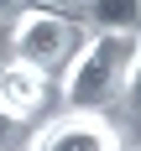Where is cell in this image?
I'll use <instances>...</instances> for the list:
<instances>
[{"instance_id": "cell-6", "label": "cell", "mask_w": 141, "mask_h": 151, "mask_svg": "<svg viewBox=\"0 0 141 151\" xmlns=\"http://www.w3.org/2000/svg\"><path fill=\"white\" fill-rule=\"evenodd\" d=\"M26 141V120H16L11 109H0V151H21Z\"/></svg>"}, {"instance_id": "cell-1", "label": "cell", "mask_w": 141, "mask_h": 151, "mask_svg": "<svg viewBox=\"0 0 141 151\" xmlns=\"http://www.w3.org/2000/svg\"><path fill=\"white\" fill-rule=\"evenodd\" d=\"M136 73H141V42L136 37L94 31L89 42L68 58V68H63V104L105 115V104H115Z\"/></svg>"}, {"instance_id": "cell-7", "label": "cell", "mask_w": 141, "mask_h": 151, "mask_svg": "<svg viewBox=\"0 0 141 151\" xmlns=\"http://www.w3.org/2000/svg\"><path fill=\"white\" fill-rule=\"evenodd\" d=\"M31 5H42V0H0V21H21Z\"/></svg>"}, {"instance_id": "cell-4", "label": "cell", "mask_w": 141, "mask_h": 151, "mask_svg": "<svg viewBox=\"0 0 141 151\" xmlns=\"http://www.w3.org/2000/svg\"><path fill=\"white\" fill-rule=\"evenodd\" d=\"M47 104V73L26 68V63H5L0 68V109H11L16 120H31Z\"/></svg>"}, {"instance_id": "cell-8", "label": "cell", "mask_w": 141, "mask_h": 151, "mask_svg": "<svg viewBox=\"0 0 141 151\" xmlns=\"http://www.w3.org/2000/svg\"><path fill=\"white\" fill-rule=\"evenodd\" d=\"M136 11H141V0H136Z\"/></svg>"}, {"instance_id": "cell-5", "label": "cell", "mask_w": 141, "mask_h": 151, "mask_svg": "<svg viewBox=\"0 0 141 151\" xmlns=\"http://www.w3.org/2000/svg\"><path fill=\"white\" fill-rule=\"evenodd\" d=\"M84 5V21L94 31H110V37H141V11L136 0H78Z\"/></svg>"}, {"instance_id": "cell-2", "label": "cell", "mask_w": 141, "mask_h": 151, "mask_svg": "<svg viewBox=\"0 0 141 151\" xmlns=\"http://www.w3.org/2000/svg\"><path fill=\"white\" fill-rule=\"evenodd\" d=\"M78 47H84V31H78L73 16L63 11H47V5H31L21 21H11V63H26L37 73H58L68 68Z\"/></svg>"}, {"instance_id": "cell-3", "label": "cell", "mask_w": 141, "mask_h": 151, "mask_svg": "<svg viewBox=\"0 0 141 151\" xmlns=\"http://www.w3.org/2000/svg\"><path fill=\"white\" fill-rule=\"evenodd\" d=\"M26 151H125V136L110 115L89 109H63L58 120H47Z\"/></svg>"}]
</instances>
